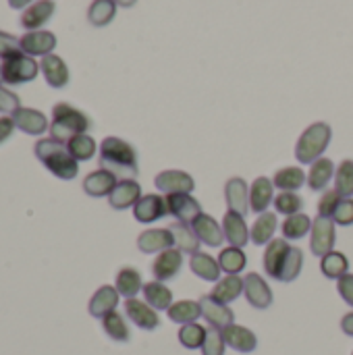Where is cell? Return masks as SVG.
I'll list each match as a JSON object with an SVG mask.
<instances>
[{
	"mask_svg": "<svg viewBox=\"0 0 353 355\" xmlns=\"http://www.w3.org/2000/svg\"><path fill=\"white\" fill-rule=\"evenodd\" d=\"M100 166L121 179H133L139 171L137 152L121 137H106L100 144Z\"/></svg>",
	"mask_w": 353,
	"mask_h": 355,
	"instance_id": "6da1fadb",
	"label": "cell"
},
{
	"mask_svg": "<svg viewBox=\"0 0 353 355\" xmlns=\"http://www.w3.org/2000/svg\"><path fill=\"white\" fill-rule=\"evenodd\" d=\"M40 71L44 73L46 83H48L50 87H54V89H60V87H64V85L69 83V67H67V62H64L60 56H56V54L44 56L42 62H40Z\"/></svg>",
	"mask_w": 353,
	"mask_h": 355,
	"instance_id": "603a6c76",
	"label": "cell"
},
{
	"mask_svg": "<svg viewBox=\"0 0 353 355\" xmlns=\"http://www.w3.org/2000/svg\"><path fill=\"white\" fill-rule=\"evenodd\" d=\"M15 129H17V127H15L12 116H0V144H4V141L12 135Z\"/></svg>",
	"mask_w": 353,
	"mask_h": 355,
	"instance_id": "db71d44e",
	"label": "cell"
},
{
	"mask_svg": "<svg viewBox=\"0 0 353 355\" xmlns=\"http://www.w3.org/2000/svg\"><path fill=\"white\" fill-rule=\"evenodd\" d=\"M223 337H225L227 347H231L239 354H252L258 347L256 335L250 329L239 327V324H231V327L223 329Z\"/></svg>",
	"mask_w": 353,
	"mask_h": 355,
	"instance_id": "484cf974",
	"label": "cell"
},
{
	"mask_svg": "<svg viewBox=\"0 0 353 355\" xmlns=\"http://www.w3.org/2000/svg\"><path fill=\"white\" fill-rule=\"evenodd\" d=\"M92 129V121L85 112L77 110L67 102H58L52 108V123H50V137L67 144L71 137L79 133H87Z\"/></svg>",
	"mask_w": 353,
	"mask_h": 355,
	"instance_id": "3957f363",
	"label": "cell"
},
{
	"mask_svg": "<svg viewBox=\"0 0 353 355\" xmlns=\"http://www.w3.org/2000/svg\"><path fill=\"white\" fill-rule=\"evenodd\" d=\"M243 293V279L239 275H227L225 279H221L214 289H212V297L218 300L221 304H233L239 295Z\"/></svg>",
	"mask_w": 353,
	"mask_h": 355,
	"instance_id": "d6a6232c",
	"label": "cell"
},
{
	"mask_svg": "<svg viewBox=\"0 0 353 355\" xmlns=\"http://www.w3.org/2000/svg\"><path fill=\"white\" fill-rule=\"evenodd\" d=\"M164 200H166L169 214H173L181 223L191 225L202 214V206L191 193H169L164 196Z\"/></svg>",
	"mask_w": 353,
	"mask_h": 355,
	"instance_id": "52a82bcc",
	"label": "cell"
},
{
	"mask_svg": "<svg viewBox=\"0 0 353 355\" xmlns=\"http://www.w3.org/2000/svg\"><path fill=\"white\" fill-rule=\"evenodd\" d=\"M277 227H279L277 214L262 212L250 229V241L254 245H268L273 241V235L277 233Z\"/></svg>",
	"mask_w": 353,
	"mask_h": 355,
	"instance_id": "f1b7e54d",
	"label": "cell"
},
{
	"mask_svg": "<svg viewBox=\"0 0 353 355\" xmlns=\"http://www.w3.org/2000/svg\"><path fill=\"white\" fill-rule=\"evenodd\" d=\"M21 52V44L15 35L6 33V31H0V58H8L12 54Z\"/></svg>",
	"mask_w": 353,
	"mask_h": 355,
	"instance_id": "816d5d0a",
	"label": "cell"
},
{
	"mask_svg": "<svg viewBox=\"0 0 353 355\" xmlns=\"http://www.w3.org/2000/svg\"><path fill=\"white\" fill-rule=\"evenodd\" d=\"M196 235L200 237V241L208 248H221L223 241H225V231H223V225L216 223L214 216L202 212L193 223H191Z\"/></svg>",
	"mask_w": 353,
	"mask_h": 355,
	"instance_id": "ac0fdd59",
	"label": "cell"
},
{
	"mask_svg": "<svg viewBox=\"0 0 353 355\" xmlns=\"http://www.w3.org/2000/svg\"><path fill=\"white\" fill-rule=\"evenodd\" d=\"M154 185L164 196H169V193H191L196 189L193 177L185 171H175V168L158 173L154 179Z\"/></svg>",
	"mask_w": 353,
	"mask_h": 355,
	"instance_id": "ba28073f",
	"label": "cell"
},
{
	"mask_svg": "<svg viewBox=\"0 0 353 355\" xmlns=\"http://www.w3.org/2000/svg\"><path fill=\"white\" fill-rule=\"evenodd\" d=\"M302 266H304V252L300 248H293L291 245V252H289V256H287V260H285V264L281 268L279 281L281 283H293L300 277Z\"/></svg>",
	"mask_w": 353,
	"mask_h": 355,
	"instance_id": "ee69618b",
	"label": "cell"
},
{
	"mask_svg": "<svg viewBox=\"0 0 353 355\" xmlns=\"http://www.w3.org/2000/svg\"><path fill=\"white\" fill-rule=\"evenodd\" d=\"M320 270L327 279L331 281H339L341 277H345L350 272V260L345 254L341 252H329L327 256L320 258Z\"/></svg>",
	"mask_w": 353,
	"mask_h": 355,
	"instance_id": "d590c367",
	"label": "cell"
},
{
	"mask_svg": "<svg viewBox=\"0 0 353 355\" xmlns=\"http://www.w3.org/2000/svg\"><path fill=\"white\" fill-rule=\"evenodd\" d=\"M206 333H208V329L202 327V324H198V322L183 324L179 329V343L185 349H202L204 339H206Z\"/></svg>",
	"mask_w": 353,
	"mask_h": 355,
	"instance_id": "7bdbcfd3",
	"label": "cell"
},
{
	"mask_svg": "<svg viewBox=\"0 0 353 355\" xmlns=\"http://www.w3.org/2000/svg\"><path fill=\"white\" fill-rule=\"evenodd\" d=\"M117 15V2L114 0H94L87 8V21L96 27L108 25Z\"/></svg>",
	"mask_w": 353,
	"mask_h": 355,
	"instance_id": "60d3db41",
	"label": "cell"
},
{
	"mask_svg": "<svg viewBox=\"0 0 353 355\" xmlns=\"http://www.w3.org/2000/svg\"><path fill=\"white\" fill-rule=\"evenodd\" d=\"M341 200H343V198H341L335 189L325 191L322 198H320V202H318V216L333 218V214H335V210H337V206H339Z\"/></svg>",
	"mask_w": 353,
	"mask_h": 355,
	"instance_id": "c3c4849f",
	"label": "cell"
},
{
	"mask_svg": "<svg viewBox=\"0 0 353 355\" xmlns=\"http://www.w3.org/2000/svg\"><path fill=\"white\" fill-rule=\"evenodd\" d=\"M141 291H144L146 304H150L156 312L169 310V308L173 306V291H171L164 283H160V281H150V283H146Z\"/></svg>",
	"mask_w": 353,
	"mask_h": 355,
	"instance_id": "836d02e7",
	"label": "cell"
},
{
	"mask_svg": "<svg viewBox=\"0 0 353 355\" xmlns=\"http://www.w3.org/2000/svg\"><path fill=\"white\" fill-rule=\"evenodd\" d=\"M56 4L52 0H35L33 4H29L23 15H21V25L27 31H37L40 27H44V23L50 21V17L54 15Z\"/></svg>",
	"mask_w": 353,
	"mask_h": 355,
	"instance_id": "7402d4cb",
	"label": "cell"
},
{
	"mask_svg": "<svg viewBox=\"0 0 353 355\" xmlns=\"http://www.w3.org/2000/svg\"><path fill=\"white\" fill-rule=\"evenodd\" d=\"M218 264H221V270L227 272V275H239L246 266H248V256L241 248H225L221 250L218 254Z\"/></svg>",
	"mask_w": 353,
	"mask_h": 355,
	"instance_id": "74e56055",
	"label": "cell"
},
{
	"mask_svg": "<svg viewBox=\"0 0 353 355\" xmlns=\"http://www.w3.org/2000/svg\"><path fill=\"white\" fill-rule=\"evenodd\" d=\"M223 231H225V239L233 245V248H246L250 243V229L248 223L241 214L227 210V214L223 216Z\"/></svg>",
	"mask_w": 353,
	"mask_h": 355,
	"instance_id": "44dd1931",
	"label": "cell"
},
{
	"mask_svg": "<svg viewBox=\"0 0 353 355\" xmlns=\"http://www.w3.org/2000/svg\"><path fill=\"white\" fill-rule=\"evenodd\" d=\"M335 164L331 158H318L312 166H310V173H308V187L312 191H325L331 183V179L335 177Z\"/></svg>",
	"mask_w": 353,
	"mask_h": 355,
	"instance_id": "f546056e",
	"label": "cell"
},
{
	"mask_svg": "<svg viewBox=\"0 0 353 355\" xmlns=\"http://www.w3.org/2000/svg\"><path fill=\"white\" fill-rule=\"evenodd\" d=\"M169 231L173 233V241H175V248H177L179 252L189 254V256L198 254L202 241H200V237L196 235V231H193L191 225L177 220V223L169 225Z\"/></svg>",
	"mask_w": 353,
	"mask_h": 355,
	"instance_id": "83f0119b",
	"label": "cell"
},
{
	"mask_svg": "<svg viewBox=\"0 0 353 355\" xmlns=\"http://www.w3.org/2000/svg\"><path fill=\"white\" fill-rule=\"evenodd\" d=\"M189 268L196 277H200L202 281H210V283H218L221 281V264L218 260H214L210 254H193L189 260Z\"/></svg>",
	"mask_w": 353,
	"mask_h": 355,
	"instance_id": "4dcf8cb0",
	"label": "cell"
},
{
	"mask_svg": "<svg viewBox=\"0 0 353 355\" xmlns=\"http://www.w3.org/2000/svg\"><path fill=\"white\" fill-rule=\"evenodd\" d=\"M225 349H227V343H225L223 331L210 327L202 345V355H225Z\"/></svg>",
	"mask_w": 353,
	"mask_h": 355,
	"instance_id": "7dc6e473",
	"label": "cell"
},
{
	"mask_svg": "<svg viewBox=\"0 0 353 355\" xmlns=\"http://www.w3.org/2000/svg\"><path fill=\"white\" fill-rule=\"evenodd\" d=\"M10 116L15 121V127L19 131H23V133H27V135H44L50 129L46 114L40 112V110H35V108H23L21 106Z\"/></svg>",
	"mask_w": 353,
	"mask_h": 355,
	"instance_id": "2e32d148",
	"label": "cell"
},
{
	"mask_svg": "<svg viewBox=\"0 0 353 355\" xmlns=\"http://www.w3.org/2000/svg\"><path fill=\"white\" fill-rule=\"evenodd\" d=\"M273 204H275V210L285 216H293V214L302 212V208H304V200L295 191H281L279 196H275Z\"/></svg>",
	"mask_w": 353,
	"mask_h": 355,
	"instance_id": "bcb514c9",
	"label": "cell"
},
{
	"mask_svg": "<svg viewBox=\"0 0 353 355\" xmlns=\"http://www.w3.org/2000/svg\"><path fill=\"white\" fill-rule=\"evenodd\" d=\"M335 225L339 227H352L353 225V200L352 198H343L333 214Z\"/></svg>",
	"mask_w": 353,
	"mask_h": 355,
	"instance_id": "681fc988",
	"label": "cell"
},
{
	"mask_svg": "<svg viewBox=\"0 0 353 355\" xmlns=\"http://www.w3.org/2000/svg\"><path fill=\"white\" fill-rule=\"evenodd\" d=\"M273 183L281 191H298L304 183H308V175L300 166H285L275 173Z\"/></svg>",
	"mask_w": 353,
	"mask_h": 355,
	"instance_id": "e575fe53",
	"label": "cell"
},
{
	"mask_svg": "<svg viewBox=\"0 0 353 355\" xmlns=\"http://www.w3.org/2000/svg\"><path fill=\"white\" fill-rule=\"evenodd\" d=\"M225 202L231 212H237L246 216L250 212V187L246 179L241 177H231L225 183Z\"/></svg>",
	"mask_w": 353,
	"mask_h": 355,
	"instance_id": "5bb4252c",
	"label": "cell"
},
{
	"mask_svg": "<svg viewBox=\"0 0 353 355\" xmlns=\"http://www.w3.org/2000/svg\"><path fill=\"white\" fill-rule=\"evenodd\" d=\"M117 183H119L117 175H112L106 168H98L83 179V191L89 198H108L117 187Z\"/></svg>",
	"mask_w": 353,
	"mask_h": 355,
	"instance_id": "ffe728a7",
	"label": "cell"
},
{
	"mask_svg": "<svg viewBox=\"0 0 353 355\" xmlns=\"http://www.w3.org/2000/svg\"><path fill=\"white\" fill-rule=\"evenodd\" d=\"M67 148H69V152L73 154V158H75L77 162L92 160L94 154H96V150H98L96 139H94L92 135H87V133H79V135L71 137V139L67 141Z\"/></svg>",
	"mask_w": 353,
	"mask_h": 355,
	"instance_id": "b9f144b4",
	"label": "cell"
},
{
	"mask_svg": "<svg viewBox=\"0 0 353 355\" xmlns=\"http://www.w3.org/2000/svg\"><path fill=\"white\" fill-rule=\"evenodd\" d=\"M243 295L248 304L256 310H266L273 306V289L258 272H250L243 279Z\"/></svg>",
	"mask_w": 353,
	"mask_h": 355,
	"instance_id": "30bf717a",
	"label": "cell"
},
{
	"mask_svg": "<svg viewBox=\"0 0 353 355\" xmlns=\"http://www.w3.org/2000/svg\"><path fill=\"white\" fill-rule=\"evenodd\" d=\"M114 287H117L119 295H123L125 300H131V297H137V293L144 289V281H141V275L135 268L125 266V268H121L117 272Z\"/></svg>",
	"mask_w": 353,
	"mask_h": 355,
	"instance_id": "1f68e13d",
	"label": "cell"
},
{
	"mask_svg": "<svg viewBox=\"0 0 353 355\" xmlns=\"http://www.w3.org/2000/svg\"><path fill=\"white\" fill-rule=\"evenodd\" d=\"M352 355H353V354H352Z\"/></svg>",
	"mask_w": 353,
	"mask_h": 355,
	"instance_id": "91938a15",
	"label": "cell"
},
{
	"mask_svg": "<svg viewBox=\"0 0 353 355\" xmlns=\"http://www.w3.org/2000/svg\"><path fill=\"white\" fill-rule=\"evenodd\" d=\"M125 314L141 331H156L160 327L158 312L150 304H146V302H141L137 297L125 300Z\"/></svg>",
	"mask_w": 353,
	"mask_h": 355,
	"instance_id": "8fae6325",
	"label": "cell"
},
{
	"mask_svg": "<svg viewBox=\"0 0 353 355\" xmlns=\"http://www.w3.org/2000/svg\"><path fill=\"white\" fill-rule=\"evenodd\" d=\"M4 79H2V64H0V83H2Z\"/></svg>",
	"mask_w": 353,
	"mask_h": 355,
	"instance_id": "680465c9",
	"label": "cell"
},
{
	"mask_svg": "<svg viewBox=\"0 0 353 355\" xmlns=\"http://www.w3.org/2000/svg\"><path fill=\"white\" fill-rule=\"evenodd\" d=\"M200 308H202V316L204 320L212 327V329H227L231 324H235V314L227 304H221L218 300H214L212 295H202L200 300Z\"/></svg>",
	"mask_w": 353,
	"mask_h": 355,
	"instance_id": "7c38bea8",
	"label": "cell"
},
{
	"mask_svg": "<svg viewBox=\"0 0 353 355\" xmlns=\"http://www.w3.org/2000/svg\"><path fill=\"white\" fill-rule=\"evenodd\" d=\"M333 137V129L329 123H312L295 144V158L302 164H314L327 152Z\"/></svg>",
	"mask_w": 353,
	"mask_h": 355,
	"instance_id": "277c9868",
	"label": "cell"
},
{
	"mask_svg": "<svg viewBox=\"0 0 353 355\" xmlns=\"http://www.w3.org/2000/svg\"><path fill=\"white\" fill-rule=\"evenodd\" d=\"M281 231H283V237L287 241H295V239H302L304 235H308L312 231V220L304 212H298V214L285 218Z\"/></svg>",
	"mask_w": 353,
	"mask_h": 355,
	"instance_id": "f35d334b",
	"label": "cell"
},
{
	"mask_svg": "<svg viewBox=\"0 0 353 355\" xmlns=\"http://www.w3.org/2000/svg\"><path fill=\"white\" fill-rule=\"evenodd\" d=\"M35 0H8L10 8H27L29 4H33Z\"/></svg>",
	"mask_w": 353,
	"mask_h": 355,
	"instance_id": "9f6ffc18",
	"label": "cell"
},
{
	"mask_svg": "<svg viewBox=\"0 0 353 355\" xmlns=\"http://www.w3.org/2000/svg\"><path fill=\"white\" fill-rule=\"evenodd\" d=\"M114 2H117L119 6H125V8H129V6H133L137 0H114Z\"/></svg>",
	"mask_w": 353,
	"mask_h": 355,
	"instance_id": "6f0895ef",
	"label": "cell"
},
{
	"mask_svg": "<svg viewBox=\"0 0 353 355\" xmlns=\"http://www.w3.org/2000/svg\"><path fill=\"white\" fill-rule=\"evenodd\" d=\"M137 248L144 254H160L175 248L173 233L169 229H148L137 237Z\"/></svg>",
	"mask_w": 353,
	"mask_h": 355,
	"instance_id": "d4e9b609",
	"label": "cell"
},
{
	"mask_svg": "<svg viewBox=\"0 0 353 355\" xmlns=\"http://www.w3.org/2000/svg\"><path fill=\"white\" fill-rule=\"evenodd\" d=\"M150 268H152L154 281H160V283L171 281V279H175V277L181 272V268H183V252H179L177 248L164 250V252H160V254L154 258V262H152Z\"/></svg>",
	"mask_w": 353,
	"mask_h": 355,
	"instance_id": "9c48e42d",
	"label": "cell"
},
{
	"mask_svg": "<svg viewBox=\"0 0 353 355\" xmlns=\"http://www.w3.org/2000/svg\"><path fill=\"white\" fill-rule=\"evenodd\" d=\"M102 329H104V333H106L112 341H117V343H127V341L131 339L129 327H127L125 318H123L117 310L110 312V314H106V316L102 318Z\"/></svg>",
	"mask_w": 353,
	"mask_h": 355,
	"instance_id": "ab89813d",
	"label": "cell"
},
{
	"mask_svg": "<svg viewBox=\"0 0 353 355\" xmlns=\"http://www.w3.org/2000/svg\"><path fill=\"white\" fill-rule=\"evenodd\" d=\"M21 108V100L15 92L6 89L4 85H0V112L2 114H12L15 110Z\"/></svg>",
	"mask_w": 353,
	"mask_h": 355,
	"instance_id": "f907efd6",
	"label": "cell"
},
{
	"mask_svg": "<svg viewBox=\"0 0 353 355\" xmlns=\"http://www.w3.org/2000/svg\"><path fill=\"white\" fill-rule=\"evenodd\" d=\"M117 306H119V291H117V287L104 285V287H100V289L92 295L87 310H89V314H92L94 318H100V320H102L106 314L114 312Z\"/></svg>",
	"mask_w": 353,
	"mask_h": 355,
	"instance_id": "4316f807",
	"label": "cell"
},
{
	"mask_svg": "<svg viewBox=\"0 0 353 355\" xmlns=\"http://www.w3.org/2000/svg\"><path fill=\"white\" fill-rule=\"evenodd\" d=\"M139 198H141V185L135 179H121L112 189V193L108 196V204L114 210H127L133 208Z\"/></svg>",
	"mask_w": 353,
	"mask_h": 355,
	"instance_id": "e0dca14e",
	"label": "cell"
},
{
	"mask_svg": "<svg viewBox=\"0 0 353 355\" xmlns=\"http://www.w3.org/2000/svg\"><path fill=\"white\" fill-rule=\"evenodd\" d=\"M341 329H343V333H345L347 337H353V312H350V314H345V316H343V320H341Z\"/></svg>",
	"mask_w": 353,
	"mask_h": 355,
	"instance_id": "11a10c76",
	"label": "cell"
},
{
	"mask_svg": "<svg viewBox=\"0 0 353 355\" xmlns=\"http://www.w3.org/2000/svg\"><path fill=\"white\" fill-rule=\"evenodd\" d=\"M35 156L37 160L56 177L62 181H73L79 173V162L73 158V154L69 152L67 144L52 139V137H44L35 144Z\"/></svg>",
	"mask_w": 353,
	"mask_h": 355,
	"instance_id": "7a4b0ae2",
	"label": "cell"
},
{
	"mask_svg": "<svg viewBox=\"0 0 353 355\" xmlns=\"http://www.w3.org/2000/svg\"><path fill=\"white\" fill-rule=\"evenodd\" d=\"M169 210H166V200L158 193H148V196H141L137 200V204L133 206V216L137 223H144V225H150L162 216H166Z\"/></svg>",
	"mask_w": 353,
	"mask_h": 355,
	"instance_id": "9a60e30c",
	"label": "cell"
},
{
	"mask_svg": "<svg viewBox=\"0 0 353 355\" xmlns=\"http://www.w3.org/2000/svg\"><path fill=\"white\" fill-rule=\"evenodd\" d=\"M169 318L177 324H191L196 322L200 316H202V308H200V302H191V300H181V302H175L169 310H166Z\"/></svg>",
	"mask_w": 353,
	"mask_h": 355,
	"instance_id": "8d00e7d4",
	"label": "cell"
},
{
	"mask_svg": "<svg viewBox=\"0 0 353 355\" xmlns=\"http://www.w3.org/2000/svg\"><path fill=\"white\" fill-rule=\"evenodd\" d=\"M21 50L27 56H48L52 54V50L56 48V35L52 31L46 29H37V31H27L21 40Z\"/></svg>",
	"mask_w": 353,
	"mask_h": 355,
	"instance_id": "4fadbf2b",
	"label": "cell"
},
{
	"mask_svg": "<svg viewBox=\"0 0 353 355\" xmlns=\"http://www.w3.org/2000/svg\"><path fill=\"white\" fill-rule=\"evenodd\" d=\"M275 202V183L268 177H258L250 187V210L252 212H268V206Z\"/></svg>",
	"mask_w": 353,
	"mask_h": 355,
	"instance_id": "cb8c5ba5",
	"label": "cell"
},
{
	"mask_svg": "<svg viewBox=\"0 0 353 355\" xmlns=\"http://www.w3.org/2000/svg\"><path fill=\"white\" fill-rule=\"evenodd\" d=\"M337 291H339V295L343 297V302L345 304H350L353 308V275L352 272H347L345 277H341L339 281H337Z\"/></svg>",
	"mask_w": 353,
	"mask_h": 355,
	"instance_id": "f5cc1de1",
	"label": "cell"
},
{
	"mask_svg": "<svg viewBox=\"0 0 353 355\" xmlns=\"http://www.w3.org/2000/svg\"><path fill=\"white\" fill-rule=\"evenodd\" d=\"M40 73V64L33 56H27L23 50L2 60V79L8 85H21L33 81Z\"/></svg>",
	"mask_w": 353,
	"mask_h": 355,
	"instance_id": "5b68a950",
	"label": "cell"
},
{
	"mask_svg": "<svg viewBox=\"0 0 353 355\" xmlns=\"http://www.w3.org/2000/svg\"><path fill=\"white\" fill-rule=\"evenodd\" d=\"M337 243V229L335 220L327 216H316L312 220V231H310V250L314 256L322 258L329 252L335 250Z\"/></svg>",
	"mask_w": 353,
	"mask_h": 355,
	"instance_id": "8992f818",
	"label": "cell"
},
{
	"mask_svg": "<svg viewBox=\"0 0 353 355\" xmlns=\"http://www.w3.org/2000/svg\"><path fill=\"white\" fill-rule=\"evenodd\" d=\"M289 252H291V245H289V241H287L285 237L273 239V241L266 245V250H264V270H266V275H268L270 279H277V281H279L281 268H283V264H285Z\"/></svg>",
	"mask_w": 353,
	"mask_h": 355,
	"instance_id": "d6986e66",
	"label": "cell"
},
{
	"mask_svg": "<svg viewBox=\"0 0 353 355\" xmlns=\"http://www.w3.org/2000/svg\"><path fill=\"white\" fill-rule=\"evenodd\" d=\"M335 191L341 198H353V160H343L335 173Z\"/></svg>",
	"mask_w": 353,
	"mask_h": 355,
	"instance_id": "f6af8a7d",
	"label": "cell"
}]
</instances>
